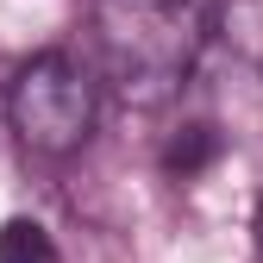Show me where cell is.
Masks as SVG:
<instances>
[{
	"label": "cell",
	"mask_w": 263,
	"mask_h": 263,
	"mask_svg": "<svg viewBox=\"0 0 263 263\" xmlns=\"http://www.w3.org/2000/svg\"><path fill=\"white\" fill-rule=\"evenodd\" d=\"M257 251H263V207H257Z\"/></svg>",
	"instance_id": "obj_6"
},
{
	"label": "cell",
	"mask_w": 263,
	"mask_h": 263,
	"mask_svg": "<svg viewBox=\"0 0 263 263\" xmlns=\"http://www.w3.org/2000/svg\"><path fill=\"white\" fill-rule=\"evenodd\" d=\"M94 63L119 107H163L194 76L207 44V13L194 0H94Z\"/></svg>",
	"instance_id": "obj_1"
},
{
	"label": "cell",
	"mask_w": 263,
	"mask_h": 263,
	"mask_svg": "<svg viewBox=\"0 0 263 263\" xmlns=\"http://www.w3.org/2000/svg\"><path fill=\"white\" fill-rule=\"evenodd\" d=\"M219 38L263 69V0H219Z\"/></svg>",
	"instance_id": "obj_3"
},
{
	"label": "cell",
	"mask_w": 263,
	"mask_h": 263,
	"mask_svg": "<svg viewBox=\"0 0 263 263\" xmlns=\"http://www.w3.org/2000/svg\"><path fill=\"white\" fill-rule=\"evenodd\" d=\"M0 263H63V257L38 219H7L0 226Z\"/></svg>",
	"instance_id": "obj_4"
},
{
	"label": "cell",
	"mask_w": 263,
	"mask_h": 263,
	"mask_svg": "<svg viewBox=\"0 0 263 263\" xmlns=\"http://www.w3.org/2000/svg\"><path fill=\"white\" fill-rule=\"evenodd\" d=\"M213 157H219V138H213V125H182V138H176L170 151H163V170L188 182V176H201Z\"/></svg>",
	"instance_id": "obj_5"
},
{
	"label": "cell",
	"mask_w": 263,
	"mask_h": 263,
	"mask_svg": "<svg viewBox=\"0 0 263 263\" xmlns=\"http://www.w3.org/2000/svg\"><path fill=\"white\" fill-rule=\"evenodd\" d=\"M94 113H101V82H94L69 50L31 57L7 88V119L25 151L38 157H69L88 144Z\"/></svg>",
	"instance_id": "obj_2"
}]
</instances>
